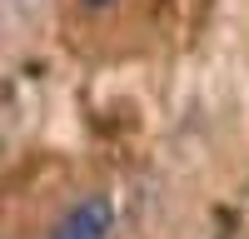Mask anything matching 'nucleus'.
I'll return each mask as SVG.
<instances>
[{
	"mask_svg": "<svg viewBox=\"0 0 249 239\" xmlns=\"http://www.w3.org/2000/svg\"><path fill=\"white\" fill-rule=\"evenodd\" d=\"M110 224H115V205L105 194H85L80 205L55 224L50 239H110Z\"/></svg>",
	"mask_w": 249,
	"mask_h": 239,
	"instance_id": "1",
	"label": "nucleus"
},
{
	"mask_svg": "<svg viewBox=\"0 0 249 239\" xmlns=\"http://www.w3.org/2000/svg\"><path fill=\"white\" fill-rule=\"evenodd\" d=\"M85 5H90V10H105V5H115V0H85Z\"/></svg>",
	"mask_w": 249,
	"mask_h": 239,
	"instance_id": "2",
	"label": "nucleus"
}]
</instances>
